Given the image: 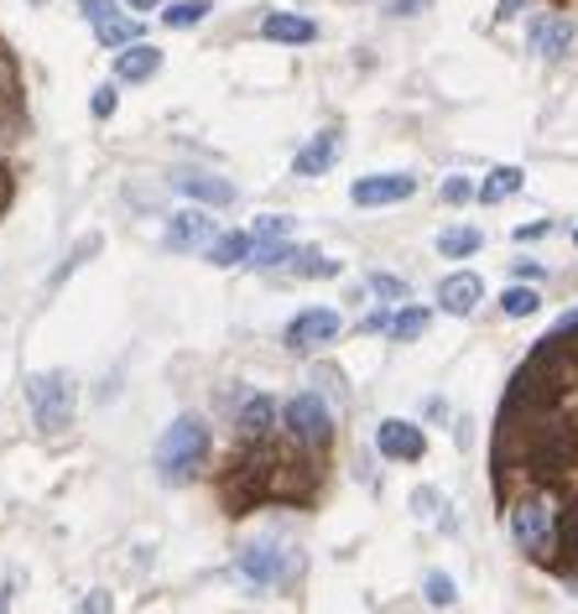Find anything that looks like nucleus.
<instances>
[{"instance_id": "13", "label": "nucleus", "mask_w": 578, "mask_h": 614, "mask_svg": "<svg viewBox=\"0 0 578 614\" xmlns=\"http://www.w3.org/2000/svg\"><path fill=\"white\" fill-rule=\"evenodd\" d=\"M479 298H485V281H479L475 271H454V277H443V281H438V302H443V313L469 317V313L479 308Z\"/></svg>"}, {"instance_id": "15", "label": "nucleus", "mask_w": 578, "mask_h": 614, "mask_svg": "<svg viewBox=\"0 0 578 614\" xmlns=\"http://www.w3.org/2000/svg\"><path fill=\"white\" fill-rule=\"evenodd\" d=\"M167 245H173V250L214 245V219L199 214V209H188V214H173V224H167Z\"/></svg>"}, {"instance_id": "22", "label": "nucleus", "mask_w": 578, "mask_h": 614, "mask_svg": "<svg viewBox=\"0 0 578 614\" xmlns=\"http://www.w3.org/2000/svg\"><path fill=\"white\" fill-rule=\"evenodd\" d=\"M479 245H485V235H479V230H469V224H459V230H443V235H438V250H443L448 260L475 256Z\"/></svg>"}, {"instance_id": "20", "label": "nucleus", "mask_w": 578, "mask_h": 614, "mask_svg": "<svg viewBox=\"0 0 578 614\" xmlns=\"http://www.w3.org/2000/svg\"><path fill=\"white\" fill-rule=\"evenodd\" d=\"M521 182H526L521 167H496L490 178L479 182V203H505L511 193H521Z\"/></svg>"}, {"instance_id": "2", "label": "nucleus", "mask_w": 578, "mask_h": 614, "mask_svg": "<svg viewBox=\"0 0 578 614\" xmlns=\"http://www.w3.org/2000/svg\"><path fill=\"white\" fill-rule=\"evenodd\" d=\"M511 536L532 562L553 568L558 562V495L553 490H526L511 500Z\"/></svg>"}, {"instance_id": "43", "label": "nucleus", "mask_w": 578, "mask_h": 614, "mask_svg": "<svg viewBox=\"0 0 578 614\" xmlns=\"http://www.w3.org/2000/svg\"><path fill=\"white\" fill-rule=\"evenodd\" d=\"M37 5H42V0H37Z\"/></svg>"}, {"instance_id": "25", "label": "nucleus", "mask_w": 578, "mask_h": 614, "mask_svg": "<svg viewBox=\"0 0 578 614\" xmlns=\"http://www.w3.org/2000/svg\"><path fill=\"white\" fill-rule=\"evenodd\" d=\"M537 308H542V298L532 287H505V292H500V313L505 317H532Z\"/></svg>"}, {"instance_id": "11", "label": "nucleus", "mask_w": 578, "mask_h": 614, "mask_svg": "<svg viewBox=\"0 0 578 614\" xmlns=\"http://www.w3.org/2000/svg\"><path fill=\"white\" fill-rule=\"evenodd\" d=\"M526 42H532V53H542V58H568V47H574V21L568 16H532V26H526Z\"/></svg>"}, {"instance_id": "37", "label": "nucleus", "mask_w": 578, "mask_h": 614, "mask_svg": "<svg viewBox=\"0 0 578 614\" xmlns=\"http://www.w3.org/2000/svg\"><path fill=\"white\" fill-rule=\"evenodd\" d=\"M516 277L521 281H542V266L537 260H516Z\"/></svg>"}, {"instance_id": "41", "label": "nucleus", "mask_w": 578, "mask_h": 614, "mask_svg": "<svg viewBox=\"0 0 578 614\" xmlns=\"http://www.w3.org/2000/svg\"><path fill=\"white\" fill-rule=\"evenodd\" d=\"M5 604H11V589H5V583H0V614H5Z\"/></svg>"}, {"instance_id": "31", "label": "nucleus", "mask_w": 578, "mask_h": 614, "mask_svg": "<svg viewBox=\"0 0 578 614\" xmlns=\"http://www.w3.org/2000/svg\"><path fill=\"white\" fill-rule=\"evenodd\" d=\"M469 199H479V188L469 178H448V182H443V203H469Z\"/></svg>"}, {"instance_id": "33", "label": "nucleus", "mask_w": 578, "mask_h": 614, "mask_svg": "<svg viewBox=\"0 0 578 614\" xmlns=\"http://www.w3.org/2000/svg\"><path fill=\"white\" fill-rule=\"evenodd\" d=\"M84 614H110V594H104V589H95V594L84 599Z\"/></svg>"}, {"instance_id": "6", "label": "nucleus", "mask_w": 578, "mask_h": 614, "mask_svg": "<svg viewBox=\"0 0 578 614\" xmlns=\"http://www.w3.org/2000/svg\"><path fill=\"white\" fill-rule=\"evenodd\" d=\"M235 568L251 589H271V583H281V578L292 573V557H287V547H277V542H245L235 557Z\"/></svg>"}, {"instance_id": "9", "label": "nucleus", "mask_w": 578, "mask_h": 614, "mask_svg": "<svg viewBox=\"0 0 578 614\" xmlns=\"http://www.w3.org/2000/svg\"><path fill=\"white\" fill-rule=\"evenodd\" d=\"M418 193V178L412 172H376V178H359L355 188H349V199L359 203V209H386V203H401Z\"/></svg>"}, {"instance_id": "34", "label": "nucleus", "mask_w": 578, "mask_h": 614, "mask_svg": "<svg viewBox=\"0 0 578 614\" xmlns=\"http://www.w3.org/2000/svg\"><path fill=\"white\" fill-rule=\"evenodd\" d=\"M547 230H553V224H547V219H537V224H521V230H516V239L526 245V239H542Z\"/></svg>"}, {"instance_id": "16", "label": "nucleus", "mask_w": 578, "mask_h": 614, "mask_svg": "<svg viewBox=\"0 0 578 614\" xmlns=\"http://www.w3.org/2000/svg\"><path fill=\"white\" fill-rule=\"evenodd\" d=\"M152 74H162V53L157 47H146V42H131V47L115 58V79L120 83H146Z\"/></svg>"}, {"instance_id": "21", "label": "nucleus", "mask_w": 578, "mask_h": 614, "mask_svg": "<svg viewBox=\"0 0 578 614\" xmlns=\"http://www.w3.org/2000/svg\"><path fill=\"white\" fill-rule=\"evenodd\" d=\"M251 250H256V235H214L209 260L214 266H240V260H251Z\"/></svg>"}, {"instance_id": "7", "label": "nucleus", "mask_w": 578, "mask_h": 614, "mask_svg": "<svg viewBox=\"0 0 578 614\" xmlns=\"http://www.w3.org/2000/svg\"><path fill=\"white\" fill-rule=\"evenodd\" d=\"M281 416H287V433L298 437V443H308V448H323L329 433H334V412H329V401L313 397V391L292 397Z\"/></svg>"}, {"instance_id": "28", "label": "nucleus", "mask_w": 578, "mask_h": 614, "mask_svg": "<svg viewBox=\"0 0 578 614\" xmlns=\"http://www.w3.org/2000/svg\"><path fill=\"white\" fill-rule=\"evenodd\" d=\"M422 594H427V604H438V610H448V604H454V578L448 573H427V583H422Z\"/></svg>"}, {"instance_id": "12", "label": "nucleus", "mask_w": 578, "mask_h": 614, "mask_svg": "<svg viewBox=\"0 0 578 614\" xmlns=\"http://www.w3.org/2000/svg\"><path fill=\"white\" fill-rule=\"evenodd\" d=\"M79 5H84V16L95 21V37H100L104 47H131V42L141 37V26H136V21H120V16H110V11H115L110 0H79Z\"/></svg>"}, {"instance_id": "3", "label": "nucleus", "mask_w": 578, "mask_h": 614, "mask_svg": "<svg viewBox=\"0 0 578 614\" xmlns=\"http://www.w3.org/2000/svg\"><path fill=\"white\" fill-rule=\"evenodd\" d=\"M26 131H32V120H26V89H21V68H16V58L0 47V214H5V209H11V199H16V172H11L5 152H11V146H16Z\"/></svg>"}, {"instance_id": "29", "label": "nucleus", "mask_w": 578, "mask_h": 614, "mask_svg": "<svg viewBox=\"0 0 578 614\" xmlns=\"http://www.w3.org/2000/svg\"><path fill=\"white\" fill-rule=\"evenodd\" d=\"M251 235H256V239H287V235H292V219H287V214H260Z\"/></svg>"}, {"instance_id": "26", "label": "nucleus", "mask_w": 578, "mask_h": 614, "mask_svg": "<svg viewBox=\"0 0 578 614\" xmlns=\"http://www.w3.org/2000/svg\"><path fill=\"white\" fill-rule=\"evenodd\" d=\"M287 260H298V245H287V239H256V250H251V266H287Z\"/></svg>"}, {"instance_id": "30", "label": "nucleus", "mask_w": 578, "mask_h": 614, "mask_svg": "<svg viewBox=\"0 0 578 614\" xmlns=\"http://www.w3.org/2000/svg\"><path fill=\"white\" fill-rule=\"evenodd\" d=\"M370 292H376V298H386V302H407V298H412V287H407V281H401V277H380V271L370 277Z\"/></svg>"}, {"instance_id": "39", "label": "nucleus", "mask_w": 578, "mask_h": 614, "mask_svg": "<svg viewBox=\"0 0 578 614\" xmlns=\"http://www.w3.org/2000/svg\"><path fill=\"white\" fill-rule=\"evenodd\" d=\"M412 11H422V0H397L391 5V16H412Z\"/></svg>"}, {"instance_id": "18", "label": "nucleus", "mask_w": 578, "mask_h": 614, "mask_svg": "<svg viewBox=\"0 0 578 614\" xmlns=\"http://www.w3.org/2000/svg\"><path fill=\"white\" fill-rule=\"evenodd\" d=\"M178 193H188L193 203H230L235 188L224 178H209V172H178Z\"/></svg>"}, {"instance_id": "10", "label": "nucleus", "mask_w": 578, "mask_h": 614, "mask_svg": "<svg viewBox=\"0 0 578 614\" xmlns=\"http://www.w3.org/2000/svg\"><path fill=\"white\" fill-rule=\"evenodd\" d=\"M376 448L386 458H401V464H418L427 454V437H422L418 422H401V416H386L376 427Z\"/></svg>"}, {"instance_id": "42", "label": "nucleus", "mask_w": 578, "mask_h": 614, "mask_svg": "<svg viewBox=\"0 0 578 614\" xmlns=\"http://www.w3.org/2000/svg\"><path fill=\"white\" fill-rule=\"evenodd\" d=\"M574 245H578V235H574Z\"/></svg>"}, {"instance_id": "5", "label": "nucleus", "mask_w": 578, "mask_h": 614, "mask_svg": "<svg viewBox=\"0 0 578 614\" xmlns=\"http://www.w3.org/2000/svg\"><path fill=\"white\" fill-rule=\"evenodd\" d=\"M26 401H32V416H37V427L47 437L74 427V401H79V391H74V380L63 376V370H42V376L26 380Z\"/></svg>"}, {"instance_id": "38", "label": "nucleus", "mask_w": 578, "mask_h": 614, "mask_svg": "<svg viewBox=\"0 0 578 614\" xmlns=\"http://www.w3.org/2000/svg\"><path fill=\"white\" fill-rule=\"evenodd\" d=\"M521 5H526V0H500L496 16H500V21H511V16H521Z\"/></svg>"}, {"instance_id": "4", "label": "nucleus", "mask_w": 578, "mask_h": 614, "mask_svg": "<svg viewBox=\"0 0 578 614\" xmlns=\"http://www.w3.org/2000/svg\"><path fill=\"white\" fill-rule=\"evenodd\" d=\"M203 454H209V433H203V422L199 416H178V422L157 437V475L167 479V484H188L193 469L203 464Z\"/></svg>"}, {"instance_id": "19", "label": "nucleus", "mask_w": 578, "mask_h": 614, "mask_svg": "<svg viewBox=\"0 0 578 614\" xmlns=\"http://www.w3.org/2000/svg\"><path fill=\"white\" fill-rule=\"evenodd\" d=\"M277 427V401L271 397H251L240 406V437H271Z\"/></svg>"}, {"instance_id": "36", "label": "nucleus", "mask_w": 578, "mask_h": 614, "mask_svg": "<svg viewBox=\"0 0 578 614\" xmlns=\"http://www.w3.org/2000/svg\"><path fill=\"white\" fill-rule=\"evenodd\" d=\"M359 328H365V334H380V328H391V313H370Z\"/></svg>"}, {"instance_id": "35", "label": "nucleus", "mask_w": 578, "mask_h": 614, "mask_svg": "<svg viewBox=\"0 0 578 614\" xmlns=\"http://www.w3.org/2000/svg\"><path fill=\"white\" fill-rule=\"evenodd\" d=\"M433 505H438V495H433V490H418V495H412V511H418V515H433Z\"/></svg>"}, {"instance_id": "17", "label": "nucleus", "mask_w": 578, "mask_h": 614, "mask_svg": "<svg viewBox=\"0 0 578 614\" xmlns=\"http://www.w3.org/2000/svg\"><path fill=\"white\" fill-rule=\"evenodd\" d=\"M260 37L266 42H292V47H302V42L319 37V26L308 16H292V11H271V16L260 21Z\"/></svg>"}, {"instance_id": "23", "label": "nucleus", "mask_w": 578, "mask_h": 614, "mask_svg": "<svg viewBox=\"0 0 578 614\" xmlns=\"http://www.w3.org/2000/svg\"><path fill=\"white\" fill-rule=\"evenodd\" d=\"M209 11H214L209 0H178V5H167V11H162V21H167L173 32H182V26H199Z\"/></svg>"}, {"instance_id": "24", "label": "nucleus", "mask_w": 578, "mask_h": 614, "mask_svg": "<svg viewBox=\"0 0 578 614\" xmlns=\"http://www.w3.org/2000/svg\"><path fill=\"white\" fill-rule=\"evenodd\" d=\"M427 323H433L427 308H401V313L391 317V338H401V344H407V338H422L427 334Z\"/></svg>"}, {"instance_id": "1", "label": "nucleus", "mask_w": 578, "mask_h": 614, "mask_svg": "<svg viewBox=\"0 0 578 614\" xmlns=\"http://www.w3.org/2000/svg\"><path fill=\"white\" fill-rule=\"evenodd\" d=\"M298 443V437H292ZM319 458L308 443L298 448H277L266 437H245V448L230 454L224 464V479H220V500L230 515H245L266 505V500H281V505H308L319 495Z\"/></svg>"}, {"instance_id": "8", "label": "nucleus", "mask_w": 578, "mask_h": 614, "mask_svg": "<svg viewBox=\"0 0 578 614\" xmlns=\"http://www.w3.org/2000/svg\"><path fill=\"white\" fill-rule=\"evenodd\" d=\"M334 334H340V313H334V308H308V313H298L292 323H287L281 344H287L292 355H308V349L329 344Z\"/></svg>"}, {"instance_id": "32", "label": "nucleus", "mask_w": 578, "mask_h": 614, "mask_svg": "<svg viewBox=\"0 0 578 614\" xmlns=\"http://www.w3.org/2000/svg\"><path fill=\"white\" fill-rule=\"evenodd\" d=\"M115 104H120V94L104 83V89H95V104H89V110H95V120H110L115 115Z\"/></svg>"}, {"instance_id": "27", "label": "nucleus", "mask_w": 578, "mask_h": 614, "mask_svg": "<svg viewBox=\"0 0 578 614\" xmlns=\"http://www.w3.org/2000/svg\"><path fill=\"white\" fill-rule=\"evenodd\" d=\"M298 277H340V260L319 256V250H298Z\"/></svg>"}, {"instance_id": "40", "label": "nucleus", "mask_w": 578, "mask_h": 614, "mask_svg": "<svg viewBox=\"0 0 578 614\" xmlns=\"http://www.w3.org/2000/svg\"><path fill=\"white\" fill-rule=\"evenodd\" d=\"M125 5H136V11H157L162 0H125Z\"/></svg>"}, {"instance_id": "14", "label": "nucleus", "mask_w": 578, "mask_h": 614, "mask_svg": "<svg viewBox=\"0 0 578 614\" xmlns=\"http://www.w3.org/2000/svg\"><path fill=\"white\" fill-rule=\"evenodd\" d=\"M340 131H319V136L308 141V146H302L298 152V161H292V172H298V178H323V172H329V167H334V161H340Z\"/></svg>"}]
</instances>
